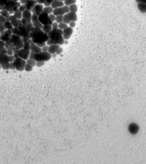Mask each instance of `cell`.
<instances>
[{
  "label": "cell",
  "instance_id": "cell-44",
  "mask_svg": "<svg viewBox=\"0 0 146 164\" xmlns=\"http://www.w3.org/2000/svg\"><path fill=\"white\" fill-rule=\"evenodd\" d=\"M18 10H20L22 12H23V11L25 10H26V6H25V5H20V6L18 8Z\"/></svg>",
  "mask_w": 146,
  "mask_h": 164
},
{
  "label": "cell",
  "instance_id": "cell-33",
  "mask_svg": "<svg viewBox=\"0 0 146 164\" xmlns=\"http://www.w3.org/2000/svg\"><path fill=\"white\" fill-rule=\"evenodd\" d=\"M26 63L27 64H30L33 67H34V66H36V61L33 59H30L29 58L28 59L26 60Z\"/></svg>",
  "mask_w": 146,
  "mask_h": 164
},
{
  "label": "cell",
  "instance_id": "cell-2",
  "mask_svg": "<svg viewBox=\"0 0 146 164\" xmlns=\"http://www.w3.org/2000/svg\"><path fill=\"white\" fill-rule=\"evenodd\" d=\"M30 38L32 42L35 43L46 42V41L49 39L47 34L43 32L41 29L34 27H33L30 33Z\"/></svg>",
  "mask_w": 146,
  "mask_h": 164
},
{
  "label": "cell",
  "instance_id": "cell-28",
  "mask_svg": "<svg viewBox=\"0 0 146 164\" xmlns=\"http://www.w3.org/2000/svg\"><path fill=\"white\" fill-rule=\"evenodd\" d=\"M53 10H54V9L52 8L51 6H45L44 8H43L42 12L46 13H47V14H50L53 13Z\"/></svg>",
  "mask_w": 146,
  "mask_h": 164
},
{
  "label": "cell",
  "instance_id": "cell-40",
  "mask_svg": "<svg viewBox=\"0 0 146 164\" xmlns=\"http://www.w3.org/2000/svg\"><path fill=\"white\" fill-rule=\"evenodd\" d=\"M51 27L52 29H58V24L55 21V22L52 23Z\"/></svg>",
  "mask_w": 146,
  "mask_h": 164
},
{
  "label": "cell",
  "instance_id": "cell-46",
  "mask_svg": "<svg viewBox=\"0 0 146 164\" xmlns=\"http://www.w3.org/2000/svg\"><path fill=\"white\" fill-rule=\"evenodd\" d=\"M6 21V18L2 15H0V24H4Z\"/></svg>",
  "mask_w": 146,
  "mask_h": 164
},
{
  "label": "cell",
  "instance_id": "cell-8",
  "mask_svg": "<svg viewBox=\"0 0 146 164\" xmlns=\"http://www.w3.org/2000/svg\"><path fill=\"white\" fill-rule=\"evenodd\" d=\"M31 17L32 13L30 11L25 10L22 12V24L23 25L29 26L33 25L31 23Z\"/></svg>",
  "mask_w": 146,
  "mask_h": 164
},
{
  "label": "cell",
  "instance_id": "cell-26",
  "mask_svg": "<svg viewBox=\"0 0 146 164\" xmlns=\"http://www.w3.org/2000/svg\"><path fill=\"white\" fill-rule=\"evenodd\" d=\"M5 47L6 48L7 50H12L13 51H14L15 49V47L13 45V44L11 43L10 41H8L6 42L5 44Z\"/></svg>",
  "mask_w": 146,
  "mask_h": 164
},
{
  "label": "cell",
  "instance_id": "cell-59",
  "mask_svg": "<svg viewBox=\"0 0 146 164\" xmlns=\"http://www.w3.org/2000/svg\"><path fill=\"white\" fill-rule=\"evenodd\" d=\"M13 1H19L20 0H13Z\"/></svg>",
  "mask_w": 146,
  "mask_h": 164
},
{
  "label": "cell",
  "instance_id": "cell-42",
  "mask_svg": "<svg viewBox=\"0 0 146 164\" xmlns=\"http://www.w3.org/2000/svg\"><path fill=\"white\" fill-rule=\"evenodd\" d=\"M41 50H42V51H43V52H48L49 46L46 44V45L44 46L43 47H42Z\"/></svg>",
  "mask_w": 146,
  "mask_h": 164
},
{
  "label": "cell",
  "instance_id": "cell-1",
  "mask_svg": "<svg viewBox=\"0 0 146 164\" xmlns=\"http://www.w3.org/2000/svg\"><path fill=\"white\" fill-rule=\"evenodd\" d=\"M63 30L60 29H52L47 35L49 37V39L46 41V44L48 46L51 44H56L59 45H62L64 44L65 39L63 38Z\"/></svg>",
  "mask_w": 146,
  "mask_h": 164
},
{
  "label": "cell",
  "instance_id": "cell-18",
  "mask_svg": "<svg viewBox=\"0 0 146 164\" xmlns=\"http://www.w3.org/2000/svg\"><path fill=\"white\" fill-rule=\"evenodd\" d=\"M9 21H10L14 27H17L22 25L21 19H18L15 18L13 15H10L9 17Z\"/></svg>",
  "mask_w": 146,
  "mask_h": 164
},
{
  "label": "cell",
  "instance_id": "cell-27",
  "mask_svg": "<svg viewBox=\"0 0 146 164\" xmlns=\"http://www.w3.org/2000/svg\"><path fill=\"white\" fill-rule=\"evenodd\" d=\"M13 15L15 18L18 19H21L22 18V12L19 10L18 9L17 10H15V11H14V12L13 13Z\"/></svg>",
  "mask_w": 146,
  "mask_h": 164
},
{
  "label": "cell",
  "instance_id": "cell-50",
  "mask_svg": "<svg viewBox=\"0 0 146 164\" xmlns=\"http://www.w3.org/2000/svg\"><path fill=\"white\" fill-rule=\"evenodd\" d=\"M6 54L9 56L13 55V51L12 50H6Z\"/></svg>",
  "mask_w": 146,
  "mask_h": 164
},
{
  "label": "cell",
  "instance_id": "cell-35",
  "mask_svg": "<svg viewBox=\"0 0 146 164\" xmlns=\"http://www.w3.org/2000/svg\"><path fill=\"white\" fill-rule=\"evenodd\" d=\"M67 27H68L67 24H65V23L63 22L60 23V24H58V29H60V30H64L65 29H66Z\"/></svg>",
  "mask_w": 146,
  "mask_h": 164
},
{
  "label": "cell",
  "instance_id": "cell-54",
  "mask_svg": "<svg viewBox=\"0 0 146 164\" xmlns=\"http://www.w3.org/2000/svg\"><path fill=\"white\" fill-rule=\"evenodd\" d=\"M36 1H37V4H43H43H44V2H45V0H36Z\"/></svg>",
  "mask_w": 146,
  "mask_h": 164
},
{
  "label": "cell",
  "instance_id": "cell-17",
  "mask_svg": "<svg viewBox=\"0 0 146 164\" xmlns=\"http://www.w3.org/2000/svg\"><path fill=\"white\" fill-rule=\"evenodd\" d=\"M128 129L131 134L136 135L138 133L139 130V126L137 124L132 123L128 125Z\"/></svg>",
  "mask_w": 146,
  "mask_h": 164
},
{
  "label": "cell",
  "instance_id": "cell-47",
  "mask_svg": "<svg viewBox=\"0 0 146 164\" xmlns=\"http://www.w3.org/2000/svg\"><path fill=\"white\" fill-rule=\"evenodd\" d=\"M14 59H15V57L14 55H10L9 56V62H13Z\"/></svg>",
  "mask_w": 146,
  "mask_h": 164
},
{
  "label": "cell",
  "instance_id": "cell-21",
  "mask_svg": "<svg viewBox=\"0 0 146 164\" xmlns=\"http://www.w3.org/2000/svg\"><path fill=\"white\" fill-rule=\"evenodd\" d=\"M64 5V2H63V1H62L61 0H54L52 2L51 6L55 9L60 8V7L63 6Z\"/></svg>",
  "mask_w": 146,
  "mask_h": 164
},
{
  "label": "cell",
  "instance_id": "cell-15",
  "mask_svg": "<svg viewBox=\"0 0 146 164\" xmlns=\"http://www.w3.org/2000/svg\"><path fill=\"white\" fill-rule=\"evenodd\" d=\"M73 33V29L71 27L68 26L63 30V37L65 40H68L70 38L71 36Z\"/></svg>",
  "mask_w": 146,
  "mask_h": 164
},
{
  "label": "cell",
  "instance_id": "cell-52",
  "mask_svg": "<svg viewBox=\"0 0 146 164\" xmlns=\"http://www.w3.org/2000/svg\"><path fill=\"white\" fill-rule=\"evenodd\" d=\"M63 52V48H62V47H60V48L58 49V50L57 51V52H56V54L57 55H60Z\"/></svg>",
  "mask_w": 146,
  "mask_h": 164
},
{
  "label": "cell",
  "instance_id": "cell-56",
  "mask_svg": "<svg viewBox=\"0 0 146 164\" xmlns=\"http://www.w3.org/2000/svg\"><path fill=\"white\" fill-rule=\"evenodd\" d=\"M26 1L27 0H20L19 2L21 5H25L26 4Z\"/></svg>",
  "mask_w": 146,
  "mask_h": 164
},
{
  "label": "cell",
  "instance_id": "cell-51",
  "mask_svg": "<svg viewBox=\"0 0 146 164\" xmlns=\"http://www.w3.org/2000/svg\"><path fill=\"white\" fill-rule=\"evenodd\" d=\"M9 69H11V70H14V69H15V66H14L13 62L9 63Z\"/></svg>",
  "mask_w": 146,
  "mask_h": 164
},
{
  "label": "cell",
  "instance_id": "cell-36",
  "mask_svg": "<svg viewBox=\"0 0 146 164\" xmlns=\"http://www.w3.org/2000/svg\"><path fill=\"white\" fill-rule=\"evenodd\" d=\"M33 66H31V65L29 64H26L25 66V70L27 72H30L31 71L33 70Z\"/></svg>",
  "mask_w": 146,
  "mask_h": 164
},
{
  "label": "cell",
  "instance_id": "cell-55",
  "mask_svg": "<svg viewBox=\"0 0 146 164\" xmlns=\"http://www.w3.org/2000/svg\"><path fill=\"white\" fill-rule=\"evenodd\" d=\"M136 2L137 3H143L146 4V0H136Z\"/></svg>",
  "mask_w": 146,
  "mask_h": 164
},
{
  "label": "cell",
  "instance_id": "cell-30",
  "mask_svg": "<svg viewBox=\"0 0 146 164\" xmlns=\"http://www.w3.org/2000/svg\"><path fill=\"white\" fill-rule=\"evenodd\" d=\"M0 15H2L4 17H5V18H9L10 15V14L9 13V11L8 10H6V9H3L1 10V11H0Z\"/></svg>",
  "mask_w": 146,
  "mask_h": 164
},
{
  "label": "cell",
  "instance_id": "cell-38",
  "mask_svg": "<svg viewBox=\"0 0 146 164\" xmlns=\"http://www.w3.org/2000/svg\"><path fill=\"white\" fill-rule=\"evenodd\" d=\"M49 17L50 19L51 20L52 22H54L55 21V18H56V15H55L53 13H51L50 14H49Z\"/></svg>",
  "mask_w": 146,
  "mask_h": 164
},
{
  "label": "cell",
  "instance_id": "cell-39",
  "mask_svg": "<svg viewBox=\"0 0 146 164\" xmlns=\"http://www.w3.org/2000/svg\"><path fill=\"white\" fill-rule=\"evenodd\" d=\"M45 62L44 61H36V66L37 67H40L44 65Z\"/></svg>",
  "mask_w": 146,
  "mask_h": 164
},
{
  "label": "cell",
  "instance_id": "cell-61",
  "mask_svg": "<svg viewBox=\"0 0 146 164\" xmlns=\"http://www.w3.org/2000/svg\"><path fill=\"white\" fill-rule=\"evenodd\" d=\"M61 1H64V0H61Z\"/></svg>",
  "mask_w": 146,
  "mask_h": 164
},
{
  "label": "cell",
  "instance_id": "cell-34",
  "mask_svg": "<svg viewBox=\"0 0 146 164\" xmlns=\"http://www.w3.org/2000/svg\"><path fill=\"white\" fill-rule=\"evenodd\" d=\"M55 22L58 24H60L63 22V15H56Z\"/></svg>",
  "mask_w": 146,
  "mask_h": 164
},
{
  "label": "cell",
  "instance_id": "cell-45",
  "mask_svg": "<svg viewBox=\"0 0 146 164\" xmlns=\"http://www.w3.org/2000/svg\"><path fill=\"white\" fill-rule=\"evenodd\" d=\"M6 30L4 26V24H0V33L4 32V31Z\"/></svg>",
  "mask_w": 146,
  "mask_h": 164
},
{
  "label": "cell",
  "instance_id": "cell-62",
  "mask_svg": "<svg viewBox=\"0 0 146 164\" xmlns=\"http://www.w3.org/2000/svg\"><path fill=\"white\" fill-rule=\"evenodd\" d=\"M0 11H1V10H0Z\"/></svg>",
  "mask_w": 146,
  "mask_h": 164
},
{
  "label": "cell",
  "instance_id": "cell-14",
  "mask_svg": "<svg viewBox=\"0 0 146 164\" xmlns=\"http://www.w3.org/2000/svg\"><path fill=\"white\" fill-rule=\"evenodd\" d=\"M31 23H32L33 26L34 27H37V28L42 29L43 25L39 21L38 16L35 14H32V17H31Z\"/></svg>",
  "mask_w": 146,
  "mask_h": 164
},
{
  "label": "cell",
  "instance_id": "cell-37",
  "mask_svg": "<svg viewBox=\"0 0 146 164\" xmlns=\"http://www.w3.org/2000/svg\"><path fill=\"white\" fill-rule=\"evenodd\" d=\"M54 0H45L43 6H50Z\"/></svg>",
  "mask_w": 146,
  "mask_h": 164
},
{
  "label": "cell",
  "instance_id": "cell-63",
  "mask_svg": "<svg viewBox=\"0 0 146 164\" xmlns=\"http://www.w3.org/2000/svg\"><path fill=\"white\" fill-rule=\"evenodd\" d=\"M0 40H1V38H0Z\"/></svg>",
  "mask_w": 146,
  "mask_h": 164
},
{
  "label": "cell",
  "instance_id": "cell-57",
  "mask_svg": "<svg viewBox=\"0 0 146 164\" xmlns=\"http://www.w3.org/2000/svg\"><path fill=\"white\" fill-rule=\"evenodd\" d=\"M9 1V0H1V2L2 3V4L4 5H5V4H6V3L8 1Z\"/></svg>",
  "mask_w": 146,
  "mask_h": 164
},
{
  "label": "cell",
  "instance_id": "cell-3",
  "mask_svg": "<svg viewBox=\"0 0 146 164\" xmlns=\"http://www.w3.org/2000/svg\"><path fill=\"white\" fill-rule=\"evenodd\" d=\"M33 25L26 26L22 24L17 27H14L11 30L13 34L18 35L21 37H27L30 38V33L33 29Z\"/></svg>",
  "mask_w": 146,
  "mask_h": 164
},
{
  "label": "cell",
  "instance_id": "cell-41",
  "mask_svg": "<svg viewBox=\"0 0 146 164\" xmlns=\"http://www.w3.org/2000/svg\"><path fill=\"white\" fill-rule=\"evenodd\" d=\"M6 50L5 47H0V54H6Z\"/></svg>",
  "mask_w": 146,
  "mask_h": 164
},
{
  "label": "cell",
  "instance_id": "cell-12",
  "mask_svg": "<svg viewBox=\"0 0 146 164\" xmlns=\"http://www.w3.org/2000/svg\"><path fill=\"white\" fill-rule=\"evenodd\" d=\"M38 19L43 25H47V24L51 25L53 23L49 18V14L44 12H42L40 15H38Z\"/></svg>",
  "mask_w": 146,
  "mask_h": 164
},
{
  "label": "cell",
  "instance_id": "cell-49",
  "mask_svg": "<svg viewBox=\"0 0 146 164\" xmlns=\"http://www.w3.org/2000/svg\"><path fill=\"white\" fill-rule=\"evenodd\" d=\"M37 46H38V47H40V48H42V47H43L44 46L46 45V42H43V43H36Z\"/></svg>",
  "mask_w": 146,
  "mask_h": 164
},
{
  "label": "cell",
  "instance_id": "cell-53",
  "mask_svg": "<svg viewBox=\"0 0 146 164\" xmlns=\"http://www.w3.org/2000/svg\"><path fill=\"white\" fill-rule=\"evenodd\" d=\"M5 42L2 40H0V47H5Z\"/></svg>",
  "mask_w": 146,
  "mask_h": 164
},
{
  "label": "cell",
  "instance_id": "cell-23",
  "mask_svg": "<svg viewBox=\"0 0 146 164\" xmlns=\"http://www.w3.org/2000/svg\"><path fill=\"white\" fill-rule=\"evenodd\" d=\"M60 47V45H59V44H51V45L49 46L48 52L51 54H55V53H56V52H57L58 49Z\"/></svg>",
  "mask_w": 146,
  "mask_h": 164
},
{
  "label": "cell",
  "instance_id": "cell-5",
  "mask_svg": "<svg viewBox=\"0 0 146 164\" xmlns=\"http://www.w3.org/2000/svg\"><path fill=\"white\" fill-rule=\"evenodd\" d=\"M31 42H27L24 43L23 48L18 50V56L24 60H27L29 58V55L30 53V44Z\"/></svg>",
  "mask_w": 146,
  "mask_h": 164
},
{
  "label": "cell",
  "instance_id": "cell-58",
  "mask_svg": "<svg viewBox=\"0 0 146 164\" xmlns=\"http://www.w3.org/2000/svg\"><path fill=\"white\" fill-rule=\"evenodd\" d=\"M57 55L56 54V53H55V54H51V58L53 57V58H55L56 57H57Z\"/></svg>",
  "mask_w": 146,
  "mask_h": 164
},
{
  "label": "cell",
  "instance_id": "cell-43",
  "mask_svg": "<svg viewBox=\"0 0 146 164\" xmlns=\"http://www.w3.org/2000/svg\"><path fill=\"white\" fill-rule=\"evenodd\" d=\"M1 68L4 69V70H8V69H9V63L1 65Z\"/></svg>",
  "mask_w": 146,
  "mask_h": 164
},
{
  "label": "cell",
  "instance_id": "cell-48",
  "mask_svg": "<svg viewBox=\"0 0 146 164\" xmlns=\"http://www.w3.org/2000/svg\"><path fill=\"white\" fill-rule=\"evenodd\" d=\"M69 27H71V28H74L75 26H76V22L75 21H71V22H70L69 23Z\"/></svg>",
  "mask_w": 146,
  "mask_h": 164
},
{
  "label": "cell",
  "instance_id": "cell-25",
  "mask_svg": "<svg viewBox=\"0 0 146 164\" xmlns=\"http://www.w3.org/2000/svg\"><path fill=\"white\" fill-rule=\"evenodd\" d=\"M41 29L43 31V32L46 33V34H48V33L50 32V31H51V30H52L51 25H49V24H47V25H43Z\"/></svg>",
  "mask_w": 146,
  "mask_h": 164
},
{
  "label": "cell",
  "instance_id": "cell-22",
  "mask_svg": "<svg viewBox=\"0 0 146 164\" xmlns=\"http://www.w3.org/2000/svg\"><path fill=\"white\" fill-rule=\"evenodd\" d=\"M8 63H9V55L7 54H0V64H1V66Z\"/></svg>",
  "mask_w": 146,
  "mask_h": 164
},
{
  "label": "cell",
  "instance_id": "cell-60",
  "mask_svg": "<svg viewBox=\"0 0 146 164\" xmlns=\"http://www.w3.org/2000/svg\"><path fill=\"white\" fill-rule=\"evenodd\" d=\"M0 68H1V64H0Z\"/></svg>",
  "mask_w": 146,
  "mask_h": 164
},
{
  "label": "cell",
  "instance_id": "cell-11",
  "mask_svg": "<svg viewBox=\"0 0 146 164\" xmlns=\"http://www.w3.org/2000/svg\"><path fill=\"white\" fill-rule=\"evenodd\" d=\"M69 7L68 6L64 5L63 6L60 7V8L55 9L53 10V13L55 15H63L65 14L69 13Z\"/></svg>",
  "mask_w": 146,
  "mask_h": 164
},
{
  "label": "cell",
  "instance_id": "cell-31",
  "mask_svg": "<svg viewBox=\"0 0 146 164\" xmlns=\"http://www.w3.org/2000/svg\"><path fill=\"white\" fill-rule=\"evenodd\" d=\"M69 10H70V11H71V12H73V13L77 12L78 6L76 4L70 5V6H69Z\"/></svg>",
  "mask_w": 146,
  "mask_h": 164
},
{
  "label": "cell",
  "instance_id": "cell-13",
  "mask_svg": "<svg viewBox=\"0 0 146 164\" xmlns=\"http://www.w3.org/2000/svg\"><path fill=\"white\" fill-rule=\"evenodd\" d=\"M12 33L10 30H6L4 32L0 33V38L5 42L8 41H10Z\"/></svg>",
  "mask_w": 146,
  "mask_h": 164
},
{
  "label": "cell",
  "instance_id": "cell-20",
  "mask_svg": "<svg viewBox=\"0 0 146 164\" xmlns=\"http://www.w3.org/2000/svg\"><path fill=\"white\" fill-rule=\"evenodd\" d=\"M30 49L31 52H33L34 53H38L42 51L41 48L38 47V46L36 44V43H34L33 42H31L30 44Z\"/></svg>",
  "mask_w": 146,
  "mask_h": 164
},
{
  "label": "cell",
  "instance_id": "cell-4",
  "mask_svg": "<svg viewBox=\"0 0 146 164\" xmlns=\"http://www.w3.org/2000/svg\"><path fill=\"white\" fill-rule=\"evenodd\" d=\"M29 58L33 59L35 61H48L51 58V54L49 52H41L38 53H34L30 51Z\"/></svg>",
  "mask_w": 146,
  "mask_h": 164
},
{
  "label": "cell",
  "instance_id": "cell-16",
  "mask_svg": "<svg viewBox=\"0 0 146 164\" xmlns=\"http://www.w3.org/2000/svg\"><path fill=\"white\" fill-rule=\"evenodd\" d=\"M43 8H44V6H43V4H37L35 5V6L34 7V8L32 10H31V13L35 14L38 16L42 13Z\"/></svg>",
  "mask_w": 146,
  "mask_h": 164
},
{
  "label": "cell",
  "instance_id": "cell-24",
  "mask_svg": "<svg viewBox=\"0 0 146 164\" xmlns=\"http://www.w3.org/2000/svg\"><path fill=\"white\" fill-rule=\"evenodd\" d=\"M137 7L138 10L142 13H146V4L143 3H138L137 4Z\"/></svg>",
  "mask_w": 146,
  "mask_h": 164
},
{
  "label": "cell",
  "instance_id": "cell-7",
  "mask_svg": "<svg viewBox=\"0 0 146 164\" xmlns=\"http://www.w3.org/2000/svg\"><path fill=\"white\" fill-rule=\"evenodd\" d=\"M10 42L11 43L13 44L16 50H20L23 48L24 46V42H23L22 38L21 37L15 35V34H12L11 37Z\"/></svg>",
  "mask_w": 146,
  "mask_h": 164
},
{
  "label": "cell",
  "instance_id": "cell-6",
  "mask_svg": "<svg viewBox=\"0 0 146 164\" xmlns=\"http://www.w3.org/2000/svg\"><path fill=\"white\" fill-rule=\"evenodd\" d=\"M21 4L19 1H14L13 0H9L5 5V9L9 11L10 15H12L15 10L18 9Z\"/></svg>",
  "mask_w": 146,
  "mask_h": 164
},
{
  "label": "cell",
  "instance_id": "cell-9",
  "mask_svg": "<svg viewBox=\"0 0 146 164\" xmlns=\"http://www.w3.org/2000/svg\"><path fill=\"white\" fill-rule=\"evenodd\" d=\"M15 68L17 71H22L25 70V66L26 64V60L23 59L20 57L15 58L13 62Z\"/></svg>",
  "mask_w": 146,
  "mask_h": 164
},
{
  "label": "cell",
  "instance_id": "cell-19",
  "mask_svg": "<svg viewBox=\"0 0 146 164\" xmlns=\"http://www.w3.org/2000/svg\"><path fill=\"white\" fill-rule=\"evenodd\" d=\"M37 1L36 0H27L25 4L26 6V9L27 10L31 12L35 6V5L37 4Z\"/></svg>",
  "mask_w": 146,
  "mask_h": 164
},
{
  "label": "cell",
  "instance_id": "cell-29",
  "mask_svg": "<svg viewBox=\"0 0 146 164\" xmlns=\"http://www.w3.org/2000/svg\"><path fill=\"white\" fill-rule=\"evenodd\" d=\"M4 26H5V29L6 30H11L13 29L14 28L12 24H11L10 21H6L5 23H4Z\"/></svg>",
  "mask_w": 146,
  "mask_h": 164
},
{
  "label": "cell",
  "instance_id": "cell-10",
  "mask_svg": "<svg viewBox=\"0 0 146 164\" xmlns=\"http://www.w3.org/2000/svg\"><path fill=\"white\" fill-rule=\"evenodd\" d=\"M78 19V17L76 13L69 11L67 13L63 15V22L66 24H69L71 21H76Z\"/></svg>",
  "mask_w": 146,
  "mask_h": 164
},
{
  "label": "cell",
  "instance_id": "cell-32",
  "mask_svg": "<svg viewBox=\"0 0 146 164\" xmlns=\"http://www.w3.org/2000/svg\"><path fill=\"white\" fill-rule=\"evenodd\" d=\"M76 0H64L63 2H64V5L66 6H70L72 4H76Z\"/></svg>",
  "mask_w": 146,
  "mask_h": 164
}]
</instances>
